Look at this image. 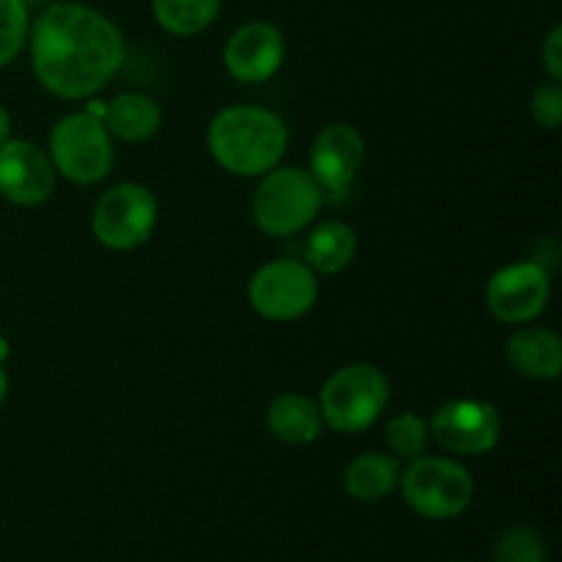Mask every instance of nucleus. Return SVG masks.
Masks as SVG:
<instances>
[{"instance_id":"obj_1","label":"nucleus","mask_w":562,"mask_h":562,"mask_svg":"<svg viewBox=\"0 0 562 562\" xmlns=\"http://www.w3.org/2000/svg\"><path fill=\"white\" fill-rule=\"evenodd\" d=\"M31 58L38 82L60 99H86L102 91L124 66L126 44L119 25L80 3L49 5L31 33Z\"/></svg>"},{"instance_id":"obj_2","label":"nucleus","mask_w":562,"mask_h":562,"mask_svg":"<svg viewBox=\"0 0 562 562\" xmlns=\"http://www.w3.org/2000/svg\"><path fill=\"white\" fill-rule=\"evenodd\" d=\"M206 140L220 168L250 179L278 168L289 146V126L272 110L234 104L214 115Z\"/></svg>"},{"instance_id":"obj_3","label":"nucleus","mask_w":562,"mask_h":562,"mask_svg":"<svg viewBox=\"0 0 562 562\" xmlns=\"http://www.w3.org/2000/svg\"><path fill=\"white\" fill-rule=\"evenodd\" d=\"M390 404V382L379 368L357 362L335 371L324 382L318 409L333 431L360 434L382 417Z\"/></svg>"},{"instance_id":"obj_4","label":"nucleus","mask_w":562,"mask_h":562,"mask_svg":"<svg viewBox=\"0 0 562 562\" xmlns=\"http://www.w3.org/2000/svg\"><path fill=\"white\" fill-rule=\"evenodd\" d=\"M324 190L311 170L272 168L252 198V220L267 236H294L316 220Z\"/></svg>"},{"instance_id":"obj_5","label":"nucleus","mask_w":562,"mask_h":562,"mask_svg":"<svg viewBox=\"0 0 562 562\" xmlns=\"http://www.w3.org/2000/svg\"><path fill=\"white\" fill-rule=\"evenodd\" d=\"M401 492L415 514L448 521L464 514L475 497V481L459 461L442 456H417L401 470Z\"/></svg>"},{"instance_id":"obj_6","label":"nucleus","mask_w":562,"mask_h":562,"mask_svg":"<svg viewBox=\"0 0 562 562\" xmlns=\"http://www.w3.org/2000/svg\"><path fill=\"white\" fill-rule=\"evenodd\" d=\"M49 159L64 179L75 184H97L113 168V140L97 113H75L60 119L49 132Z\"/></svg>"},{"instance_id":"obj_7","label":"nucleus","mask_w":562,"mask_h":562,"mask_svg":"<svg viewBox=\"0 0 562 562\" xmlns=\"http://www.w3.org/2000/svg\"><path fill=\"white\" fill-rule=\"evenodd\" d=\"M154 225H157V198L148 187L135 181L110 187L93 206V236L110 250H135L146 245Z\"/></svg>"},{"instance_id":"obj_8","label":"nucleus","mask_w":562,"mask_h":562,"mask_svg":"<svg viewBox=\"0 0 562 562\" xmlns=\"http://www.w3.org/2000/svg\"><path fill=\"white\" fill-rule=\"evenodd\" d=\"M247 296L258 316L269 322H294L316 305V272L305 261H294V258L263 263L250 278Z\"/></svg>"},{"instance_id":"obj_9","label":"nucleus","mask_w":562,"mask_h":562,"mask_svg":"<svg viewBox=\"0 0 562 562\" xmlns=\"http://www.w3.org/2000/svg\"><path fill=\"white\" fill-rule=\"evenodd\" d=\"M431 437L459 456H483L497 448L503 420L497 406L475 398H456L439 406L428 423Z\"/></svg>"},{"instance_id":"obj_10","label":"nucleus","mask_w":562,"mask_h":562,"mask_svg":"<svg viewBox=\"0 0 562 562\" xmlns=\"http://www.w3.org/2000/svg\"><path fill=\"white\" fill-rule=\"evenodd\" d=\"M552 296V283L541 263H508L486 285V307L503 324H530L541 316Z\"/></svg>"},{"instance_id":"obj_11","label":"nucleus","mask_w":562,"mask_h":562,"mask_svg":"<svg viewBox=\"0 0 562 562\" xmlns=\"http://www.w3.org/2000/svg\"><path fill=\"white\" fill-rule=\"evenodd\" d=\"M366 162V137L351 124H329L311 148V176L324 192L344 195Z\"/></svg>"},{"instance_id":"obj_12","label":"nucleus","mask_w":562,"mask_h":562,"mask_svg":"<svg viewBox=\"0 0 562 562\" xmlns=\"http://www.w3.org/2000/svg\"><path fill=\"white\" fill-rule=\"evenodd\" d=\"M55 190L53 159L31 140L0 146V195L16 206H38Z\"/></svg>"},{"instance_id":"obj_13","label":"nucleus","mask_w":562,"mask_h":562,"mask_svg":"<svg viewBox=\"0 0 562 562\" xmlns=\"http://www.w3.org/2000/svg\"><path fill=\"white\" fill-rule=\"evenodd\" d=\"M285 58V42L283 33L272 25V22H247L225 44V69L234 80L247 82V86H258L278 75Z\"/></svg>"},{"instance_id":"obj_14","label":"nucleus","mask_w":562,"mask_h":562,"mask_svg":"<svg viewBox=\"0 0 562 562\" xmlns=\"http://www.w3.org/2000/svg\"><path fill=\"white\" fill-rule=\"evenodd\" d=\"M508 362L527 379H558L562 371V340L543 327H525L508 340Z\"/></svg>"},{"instance_id":"obj_15","label":"nucleus","mask_w":562,"mask_h":562,"mask_svg":"<svg viewBox=\"0 0 562 562\" xmlns=\"http://www.w3.org/2000/svg\"><path fill=\"white\" fill-rule=\"evenodd\" d=\"M267 426L280 442L311 445L322 437V409L313 398L300 393H285L269 404Z\"/></svg>"},{"instance_id":"obj_16","label":"nucleus","mask_w":562,"mask_h":562,"mask_svg":"<svg viewBox=\"0 0 562 562\" xmlns=\"http://www.w3.org/2000/svg\"><path fill=\"white\" fill-rule=\"evenodd\" d=\"M104 126L110 135L124 143H143L154 137L162 126V108L146 93H121L104 108Z\"/></svg>"},{"instance_id":"obj_17","label":"nucleus","mask_w":562,"mask_h":562,"mask_svg":"<svg viewBox=\"0 0 562 562\" xmlns=\"http://www.w3.org/2000/svg\"><path fill=\"white\" fill-rule=\"evenodd\" d=\"M357 252V234L340 220L318 225L305 241V263L316 274H338L351 263Z\"/></svg>"},{"instance_id":"obj_18","label":"nucleus","mask_w":562,"mask_h":562,"mask_svg":"<svg viewBox=\"0 0 562 562\" xmlns=\"http://www.w3.org/2000/svg\"><path fill=\"white\" fill-rule=\"evenodd\" d=\"M346 492L360 503H379L401 483V464L395 456L362 453L346 470Z\"/></svg>"},{"instance_id":"obj_19","label":"nucleus","mask_w":562,"mask_h":562,"mask_svg":"<svg viewBox=\"0 0 562 562\" xmlns=\"http://www.w3.org/2000/svg\"><path fill=\"white\" fill-rule=\"evenodd\" d=\"M220 5L223 0H154V16L173 36H195L217 20Z\"/></svg>"},{"instance_id":"obj_20","label":"nucleus","mask_w":562,"mask_h":562,"mask_svg":"<svg viewBox=\"0 0 562 562\" xmlns=\"http://www.w3.org/2000/svg\"><path fill=\"white\" fill-rule=\"evenodd\" d=\"M384 439H387V448L393 450L395 459L412 461L417 456H426L431 431H428V420H423L420 415H412V412H404V415L393 417L387 423Z\"/></svg>"},{"instance_id":"obj_21","label":"nucleus","mask_w":562,"mask_h":562,"mask_svg":"<svg viewBox=\"0 0 562 562\" xmlns=\"http://www.w3.org/2000/svg\"><path fill=\"white\" fill-rule=\"evenodd\" d=\"M27 38V9L22 0H0V69L20 55Z\"/></svg>"},{"instance_id":"obj_22","label":"nucleus","mask_w":562,"mask_h":562,"mask_svg":"<svg viewBox=\"0 0 562 562\" xmlns=\"http://www.w3.org/2000/svg\"><path fill=\"white\" fill-rule=\"evenodd\" d=\"M497 562H543L541 538L525 527L508 530L497 543Z\"/></svg>"},{"instance_id":"obj_23","label":"nucleus","mask_w":562,"mask_h":562,"mask_svg":"<svg viewBox=\"0 0 562 562\" xmlns=\"http://www.w3.org/2000/svg\"><path fill=\"white\" fill-rule=\"evenodd\" d=\"M532 119H536L538 126L543 130H558L562 121V86L560 80L541 82V86L532 91Z\"/></svg>"},{"instance_id":"obj_24","label":"nucleus","mask_w":562,"mask_h":562,"mask_svg":"<svg viewBox=\"0 0 562 562\" xmlns=\"http://www.w3.org/2000/svg\"><path fill=\"white\" fill-rule=\"evenodd\" d=\"M543 66H547L549 77L552 80H562V27H552V33L547 36L541 49Z\"/></svg>"},{"instance_id":"obj_25","label":"nucleus","mask_w":562,"mask_h":562,"mask_svg":"<svg viewBox=\"0 0 562 562\" xmlns=\"http://www.w3.org/2000/svg\"><path fill=\"white\" fill-rule=\"evenodd\" d=\"M9 135H11V119H9V113H5L3 104H0V146L9 140Z\"/></svg>"},{"instance_id":"obj_26","label":"nucleus","mask_w":562,"mask_h":562,"mask_svg":"<svg viewBox=\"0 0 562 562\" xmlns=\"http://www.w3.org/2000/svg\"><path fill=\"white\" fill-rule=\"evenodd\" d=\"M5 390H9V379H5L3 362H0V404H3V398H5Z\"/></svg>"},{"instance_id":"obj_27","label":"nucleus","mask_w":562,"mask_h":562,"mask_svg":"<svg viewBox=\"0 0 562 562\" xmlns=\"http://www.w3.org/2000/svg\"><path fill=\"white\" fill-rule=\"evenodd\" d=\"M5 357H9V346H5V340L0 338V362H3Z\"/></svg>"}]
</instances>
